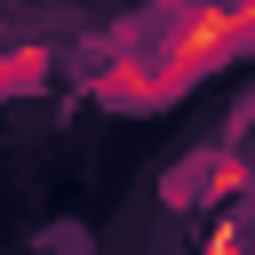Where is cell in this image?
I'll use <instances>...</instances> for the list:
<instances>
[{"mask_svg":"<svg viewBox=\"0 0 255 255\" xmlns=\"http://www.w3.org/2000/svg\"><path fill=\"white\" fill-rule=\"evenodd\" d=\"M40 80H48V48H8L0 56V96H24Z\"/></svg>","mask_w":255,"mask_h":255,"instance_id":"2","label":"cell"},{"mask_svg":"<svg viewBox=\"0 0 255 255\" xmlns=\"http://www.w3.org/2000/svg\"><path fill=\"white\" fill-rule=\"evenodd\" d=\"M199 255H247V223H239V215H215V231H207Z\"/></svg>","mask_w":255,"mask_h":255,"instance_id":"3","label":"cell"},{"mask_svg":"<svg viewBox=\"0 0 255 255\" xmlns=\"http://www.w3.org/2000/svg\"><path fill=\"white\" fill-rule=\"evenodd\" d=\"M247 48H255V0H191V8L175 16L167 48L151 56V64H159V72H151L159 104H167L175 88H191V80L223 72V64H231V56H247Z\"/></svg>","mask_w":255,"mask_h":255,"instance_id":"1","label":"cell"}]
</instances>
